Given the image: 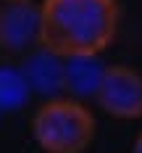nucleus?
<instances>
[{
  "label": "nucleus",
  "instance_id": "1",
  "mask_svg": "<svg viewBox=\"0 0 142 153\" xmlns=\"http://www.w3.org/2000/svg\"><path fill=\"white\" fill-rule=\"evenodd\" d=\"M40 45L58 56L103 53L118 29L116 0H42Z\"/></svg>",
  "mask_w": 142,
  "mask_h": 153
},
{
  "label": "nucleus",
  "instance_id": "2",
  "mask_svg": "<svg viewBox=\"0 0 142 153\" xmlns=\"http://www.w3.org/2000/svg\"><path fill=\"white\" fill-rule=\"evenodd\" d=\"M32 135L47 153H84L95 137V116L82 100L50 98L37 108Z\"/></svg>",
  "mask_w": 142,
  "mask_h": 153
},
{
  "label": "nucleus",
  "instance_id": "3",
  "mask_svg": "<svg viewBox=\"0 0 142 153\" xmlns=\"http://www.w3.org/2000/svg\"><path fill=\"white\" fill-rule=\"evenodd\" d=\"M42 16L34 0H0V50L24 56L40 45Z\"/></svg>",
  "mask_w": 142,
  "mask_h": 153
},
{
  "label": "nucleus",
  "instance_id": "4",
  "mask_svg": "<svg viewBox=\"0 0 142 153\" xmlns=\"http://www.w3.org/2000/svg\"><path fill=\"white\" fill-rule=\"evenodd\" d=\"M95 100L116 119L142 116V74L132 66H105Z\"/></svg>",
  "mask_w": 142,
  "mask_h": 153
},
{
  "label": "nucleus",
  "instance_id": "5",
  "mask_svg": "<svg viewBox=\"0 0 142 153\" xmlns=\"http://www.w3.org/2000/svg\"><path fill=\"white\" fill-rule=\"evenodd\" d=\"M18 69L26 79L32 95H42L47 100L63 95V56L53 53L50 48H32L29 53L21 56Z\"/></svg>",
  "mask_w": 142,
  "mask_h": 153
},
{
  "label": "nucleus",
  "instance_id": "6",
  "mask_svg": "<svg viewBox=\"0 0 142 153\" xmlns=\"http://www.w3.org/2000/svg\"><path fill=\"white\" fill-rule=\"evenodd\" d=\"M105 63L100 53H77L63 56V95L74 100H90L97 95Z\"/></svg>",
  "mask_w": 142,
  "mask_h": 153
},
{
  "label": "nucleus",
  "instance_id": "7",
  "mask_svg": "<svg viewBox=\"0 0 142 153\" xmlns=\"http://www.w3.org/2000/svg\"><path fill=\"white\" fill-rule=\"evenodd\" d=\"M32 90L16 63H0V114L18 111L29 103Z\"/></svg>",
  "mask_w": 142,
  "mask_h": 153
},
{
  "label": "nucleus",
  "instance_id": "8",
  "mask_svg": "<svg viewBox=\"0 0 142 153\" xmlns=\"http://www.w3.org/2000/svg\"><path fill=\"white\" fill-rule=\"evenodd\" d=\"M132 153H142V135L137 137V143H134V148H132Z\"/></svg>",
  "mask_w": 142,
  "mask_h": 153
},
{
  "label": "nucleus",
  "instance_id": "9",
  "mask_svg": "<svg viewBox=\"0 0 142 153\" xmlns=\"http://www.w3.org/2000/svg\"><path fill=\"white\" fill-rule=\"evenodd\" d=\"M0 116H3V114H0Z\"/></svg>",
  "mask_w": 142,
  "mask_h": 153
}]
</instances>
